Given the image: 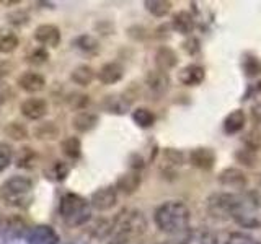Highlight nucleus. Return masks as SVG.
Returning a JSON list of instances; mask_svg holds the SVG:
<instances>
[{
  "mask_svg": "<svg viewBox=\"0 0 261 244\" xmlns=\"http://www.w3.org/2000/svg\"><path fill=\"white\" fill-rule=\"evenodd\" d=\"M217 181L224 189H232L237 192H243V189L248 184L247 174H245L240 168H235V166L225 168L220 171L217 176Z\"/></svg>",
  "mask_w": 261,
  "mask_h": 244,
  "instance_id": "12",
  "label": "nucleus"
},
{
  "mask_svg": "<svg viewBox=\"0 0 261 244\" xmlns=\"http://www.w3.org/2000/svg\"><path fill=\"white\" fill-rule=\"evenodd\" d=\"M145 86L153 98H163L170 89V77L167 72L159 69L149 70L145 75Z\"/></svg>",
  "mask_w": 261,
  "mask_h": 244,
  "instance_id": "13",
  "label": "nucleus"
},
{
  "mask_svg": "<svg viewBox=\"0 0 261 244\" xmlns=\"http://www.w3.org/2000/svg\"><path fill=\"white\" fill-rule=\"evenodd\" d=\"M153 222L159 231L165 234H185L191 223L190 207L181 200H167L155 208Z\"/></svg>",
  "mask_w": 261,
  "mask_h": 244,
  "instance_id": "1",
  "label": "nucleus"
},
{
  "mask_svg": "<svg viewBox=\"0 0 261 244\" xmlns=\"http://www.w3.org/2000/svg\"><path fill=\"white\" fill-rule=\"evenodd\" d=\"M65 103L67 106L75 112H80V111H85L87 106L90 103V96L85 95V93H80V92H70L65 98Z\"/></svg>",
  "mask_w": 261,
  "mask_h": 244,
  "instance_id": "40",
  "label": "nucleus"
},
{
  "mask_svg": "<svg viewBox=\"0 0 261 244\" xmlns=\"http://www.w3.org/2000/svg\"><path fill=\"white\" fill-rule=\"evenodd\" d=\"M30 230L31 228H28L23 218L8 217L0 223V239L4 242H18V241L27 242Z\"/></svg>",
  "mask_w": 261,
  "mask_h": 244,
  "instance_id": "7",
  "label": "nucleus"
},
{
  "mask_svg": "<svg viewBox=\"0 0 261 244\" xmlns=\"http://www.w3.org/2000/svg\"><path fill=\"white\" fill-rule=\"evenodd\" d=\"M38 158H39V155L35 148H33V146L23 145L16 150L15 157H13V163H15L16 168L30 171L38 165Z\"/></svg>",
  "mask_w": 261,
  "mask_h": 244,
  "instance_id": "21",
  "label": "nucleus"
},
{
  "mask_svg": "<svg viewBox=\"0 0 261 244\" xmlns=\"http://www.w3.org/2000/svg\"><path fill=\"white\" fill-rule=\"evenodd\" d=\"M20 47V36L10 26H0V55H10Z\"/></svg>",
  "mask_w": 261,
  "mask_h": 244,
  "instance_id": "25",
  "label": "nucleus"
},
{
  "mask_svg": "<svg viewBox=\"0 0 261 244\" xmlns=\"http://www.w3.org/2000/svg\"><path fill=\"white\" fill-rule=\"evenodd\" d=\"M13 157L15 153L12 150V146L7 142H0V174L10 168V165L13 163Z\"/></svg>",
  "mask_w": 261,
  "mask_h": 244,
  "instance_id": "41",
  "label": "nucleus"
},
{
  "mask_svg": "<svg viewBox=\"0 0 261 244\" xmlns=\"http://www.w3.org/2000/svg\"><path fill=\"white\" fill-rule=\"evenodd\" d=\"M141 181H142V179H141V174H139V171L130 169V171H127V173H124V174H121L116 179V184H114V187H116L118 192L124 194V195H130V194H134L139 189Z\"/></svg>",
  "mask_w": 261,
  "mask_h": 244,
  "instance_id": "26",
  "label": "nucleus"
},
{
  "mask_svg": "<svg viewBox=\"0 0 261 244\" xmlns=\"http://www.w3.org/2000/svg\"><path fill=\"white\" fill-rule=\"evenodd\" d=\"M162 161H163V171L175 173L179 166H183L185 155H183V151H179L176 148H163Z\"/></svg>",
  "mask_w": 261,
  "mask_h": 244,
  "instance_id": "34",
  "label": "nucleus"
},
{
  "mask_svg": "<svg viewBox=\"0 0 261 244\" xmlns=\"http://www.w3.org/2000/svg\"><path fill=\"white\" fill-rule=\"evenodd\" d=\"M7 100H8V95H7L5 92H2V89H0V111L4 109V106H5Z\"/></svg>",
  "mask_w": 261,
  "mask_h": 244,
  "instance_id": "47",
  "label": "nucleus"
},
{
  "mask_svg": "<svg viewBox=\"0 0 261 244\" xmlns=\"http://www.w3.org/2000/svg\"><path fill=\"white\" fill-rule=\"evenodd\" d=\"M245 124H247V114L243 109H233L225 116L224 119V132L227 135H235L243 130Z\"/></svg>",
  "mask_w": 261,
  "mask_h": 244,
  "instance_id": "28",
  "label": "nucleus"
},
{
  "mask_svg": "<svg viewBox=\"0 0 261 244\" xmlns=\"http://www.w3.org/2000/svg\"><path fill=\"white\" fill-rule=\"evenodd\" d=\"M51 54H49V49L43 47V46H36L28 51V54H24V62L31 67H41V65H44Z\"/></svg>",
  "mask_w": 261,
  "mask_h": 244,
  "instance_id": "38",
  "label": "nucleus"
},
{
  "mask_svg": "<svg viewBox=\"0 0 261 244\" xmlns=\"http://www.w3.org/2000/svg\"><path fill=\"white\" fill-rule=\"evenodd\" d=\"M153 59H155V65H157V69L162 70V72H168L171 69H175L178 65V62H179L178 54L168 46H160L157 51H155Z\"/></svg>",
  "mask_w": 261,
  "mask_h": 244,
  "instance_id": "24",
  "label": "nucleus"
},
{
  "mask_svg": "<svg viewBox=\"0 0 261 244\" xmlns=\"http://www.w3.org/2000/svg\"><path fill=\"white\" fill-rule=\"evenodd\" d=\"M171 28H173L176 33L183 36H190L191 33L194 31V16L186 12V10H179V12H175L173 16H171Z\"/></svg>",
  "mask_w": 261,
  "mask_h": 244,
  "instance_id": "27",
  "label": "nucleus"
},
{
  "mask_svg": "<svg viewBox=\"0 0 261 244\" xmlns=\"http://www.w3.org/2000/svg\"><path fill=\"white\" fill-rule=\"evenodd\" d=\"M15 85L18 86V89H21L23 93H27L30 96H36L46 88L47 81L41 72L28 69L18 73V77L15 78Z\"/></svg>",
  "mask_w": 261,
  "mask_h": 244,
  "instance_id": "9",
  "label": "nucleus"
},
{
  "mask_svg": "<svg viewBox=\"0 0 261 244\" xmlns=\"http://www.w3.org/2000/svg\"><path fill=\"white\" fill-rule=\"evenodd\" d=\"M96 78L101 85H116L124 78V67L119 62H106L98 69Z\"/></svg>",
  "mask_w": 261,
  "mask_h": 244,
  "instance_id": "18",
  "label": "nucleus"
},
{
  "mask_svg": "<svg viewBox=\"0 0 261 244\" xmlns=\"http://www.w3.org/2000/svg\"><path fill=\"white\" fill-rule=\"evenodd\" d=\"M61 151L67 160L77 161L82 158V140L77 135L65 137L64 140H61Z\"/></svg>",
  "mask_w": 261,
  "mask_h": 244,
  "instance_id": "32",
  "label": "nucleus"
},
{
  "mask_svg": "<svg viewBox=\"0 0 261 244\" xmlns=\"http://www.w3.org/2000/svg\"><path fill=\"white\" fill-rule=\"evenodd\" d=\"M178 244H219L217 234L206 226L190 228L185 234H181V239Z\"/></svg>",
  "mask_w": 261,
  "mask_h": 244,
  "instance_id": "15",
  "label": "nucleus"
},
{
  "mask_svg": "<svg viewBox=\"0 0 261 244\" xmlns=\"http://www.w3.org/2000/svg\"><path fill=\"white\" fill-rule=\"evenodd\" d=\"M90 236L96 241H105L114 234V218H96L90 226Z\"/></svg>",
  "mask_w": 261,
  "mask_h": 244,
  "instance_id": "30",
  "label": "nucleus"
},
{
  "mask_svg": "<svg viewBox=\"0 0 261 244\" xmlns=\"http://www.w3.org/2000/svg\"><path fill=\"white\" fill-rule=\"evenodd\" d=\"M188 160H190V163L194 168H198L201 171H211L216 166L217 157L216 151L209 148V146H198V148H193L190 151Z\"/></svg>",
  "mask_w": 261,
  "mask_h": 244,
  "instance_id": "16",
  "label": "nucleus"
},
{
  "mask_svg": "<svg viewBox=\"0 0 261 244\" xmlns=\"http://www.w3.org/2000/svg\"><path fill=\"white\" fill-rule=\"evenodd\" d=\"M232 220L239 226L250 230L261 226V199L256 192H239Z\"/></svg>",
  "mask_w": 261,
  "mask_h": 244,
  "instance_id": "5",
  "label": "nucleus"
},
{
  "mask_svg": "<svg viewBox=\"0 0 261 244\" xmlns=\"http://www.w3.org/2000/svg\"><path fill=\"white\" fill-rule=\"evenodd\" d=\"M176 78L179 83L185 86H198L202 83L204 78H206V69L199 64L185 65L183 69H179Z\"/></svg>",
  "mask_w": 261,
  "mask_h": 244,
  "instance_id": "19",
  "label": "nucleus"
},
{
  "mask_svg": "<svg viewBox=\"0 0 261 244\" xmlns=\"http://www.w3.org/2000/svg\"><path fill=\"white\" fill-rule=\"evenodd\" d=\"M70 46L75 49L77 52L84 54V55H96L100 52V41H98L93 35H88V33L75 36L72 39Z\"/></svg>",
  "mask_w": 261,
  "mask_h": 244,
  "instance_id": "20",
  "label": "nucleus"
},
{
  "mask_svg": "<svg viewBox=\"0 0 261 244\" xmlns=\"http://www.w3.org/2000/svg\"><path fill=\"white\" fill-rule=\"evenodd\" d=\"M183 49L190 55H194V54H198L201 51V44H199V41L196 38H188L183 43Z\"/></svg>",
  "mask_w": 261,
  "mask_h": 244,
  "instance_id": "43",
  "label": "nucleus"
},
{
  "mask_svg": "<svg viewBox=\"0 0 261 244\" xmlns=\"http://www.w3.org/2000/svg\"><path fill=\"white\" fill-rule=\"evenodd\" d=\"M130 117H133L134 124L141 129H150L155 124V120H157V116L153 114V111H150L149 108H144V106L136 108L133 114H130Z\"/></svg>",
  "mask_w": 261,
  "mask_h": 244,
  "instance_id": "35",
  "label": "nucleus"
},
{
  "mask_svg": "<svg viewBox=\"0 0 261 244\" xmlns=\"http://www.w3.org/2000/svg\"><path fill=\"white\" fill-rule=\"evenodd\" d=\"M70 174V166L69 163H65L62 160H56L49 168L44 169V176L46 179L53 182H64L65 179Z\"/></svg>",
  "mask_w": 261,
  "mask_h": 244,
  "instance_id": "33",
  "label": "nucleus"
},
{
  "mask_svg": "<svg viewBox=\"0 0 261 244\" xmlns=\"http://www.w3.org/2000/svg\"><path fill=\"white\" fill-rule=\"evenodd\" d=\"M33 39L36 41L38 46H43L46 49H57L61 46L62 33L57 24L43 23V24H38L35 31H33Z\"/></svg>",
  "mask_w": 261,
  "mask_h": 244,
  "instance_id": "10",
  "label": "nucleus"
},
{
  "mask_svg": "<svg viewBox=\"0 0 261 244\" xmlns=\"http://www.w3.org/2000/svg\"><path fill=\"white\" fill-rule=\"evenodd\" d=\"M149 230V223L142 210L139 208H122L114 217V234L124 238L130 242L142 238Z\"/></svg>",
  "mask_w": 261,
  "mask_h": 244,
  "instance_id": "4",
  "label": "nucleus"
},
{
  "mask_svg": "<svg viewBox=\"0 0 261 244\" xmlns=\"http://www.w3.org/2000/svg\"><path fill=\"white\" fill-rule=\"evenodd\" d=\"M4 135L13 142H24L30 137V129L21 120H10L4 127Z\"/></svg>",
  "mask_w": 261,
  "mask_h": 244,
  "instance_id": "31",
  "label": "nucleus"
},
{
  "mask_svg": "<svg viewBox=\"0 0 261 244\" xmlns=\"http://www.w3.org/2000/svg\"><path fill=\"white\" fill-rule=\"evenodd\" d=\"M130 104H133V100L127 98L126 95H110L103 98L101 108L111 114H126L130 108Z\"/></svg>",
  "mask_w": 261,
  "mask_h": 244,
  "instance_id": "22",
  "label": "nucleus"
},
{
  "mask_svg": "<svg viewBox=\"0 0 261 244\" xmlns=\"http://www.w3.org/2000/svg\"><path fill=\"white\" fill-rule=\"evenodd\" d=\"M31 134L39 142H53L59 137L61 129L54 120H41L31 129Z\"/></svg>",
  "mask_w": 261,
  "mask_h": 244,
  "instance_id": "23",
  "label": "nucleus"
},
{
  "mask_svg": "<svg viewBox=\"0 0 261 244\" xmlns=\"http://www.w3.org/2000/svg\"><path fill=\"white\" fill-rule=\"evenodd\" d=\"M59 215L70 228H80L92 222L93 207L88 199L75 192H65L59 200Z\"/></svg>",
  "mask_w": 261,
  "mask_h": 244,
  "instance_id": "3",
  "label": "nucleus"
},
{
  "mask_svg": "<svg viewBox=\"0 0 261 244\" xmlns=\"http://www.w3.org/2000/svg\"><path fill=\"white\" fill-rule=\"evenodd\" d=\"M144 7L152 16H155V18H165L171 12L173 4L168 2V0H145Z\"/></svg>",
  "mask_w": 261,
  "mask_h": 244,
  "instance_id": "37",
  "label": "nucleus"
},
{
  "mask_svg": "<svg viewBox=\"0 0 261 244\" xmlns=\"http://www.w3.org/2000/svg\"><path fill=\"white\" fill-rule=\"evenodd\" d=\"M108 244H133V242L124 238H119V236H113L111 241H108Z\"/></svg>",
  "mask_w": 261,
  "mask_h": 244,
  "instance_id": "46",
  "label": "nucleus"
},
{
  "mask_svg": "<svg viewBox=\"0 0 261 244\" xmlns=\"http://www.w3.org/2000/svg\"><path fill=\"white\" fill-rule=\"evenodd\" d=\"M225 244H261V242L255 238V236H251L248 233L233 231V233L228 234Z\"/></svg>",
  "mask_w": 261,
  "mask_h": 244,
  "instance_id": "42",
  "label": "nucleus"
},
{
  "mask_svg": "<svg viewBox=\"0 0 261 244\" xmlns=\"http://www.w3.org/2000/svg\"><path fill=\"white\" fill-rule=\"evenodd\" d=\"M237 197H239L237 192H214L212 195H209L206 202L209 217L219 220V222L232 220Z\"/></svg>",
  "mask_w": 261,
  "mask_h": 244,
  "instance_id": "6",
  "label": "nucleus"
},
{
  "mask_svg": "<svg viewBox=\"0 0 261 244\" xmlns=\"http://www.w3.org/2000/svg\"><path fill=\"white\" fill-rule=\"evenodd\" d=\"M12 72H13V64L8 59L0 57V81H2L4 78H7Z\"/></svg>",
  "mask_w": 261,
  "mask_h": 244,
  "instance_id": "44",
  "label": "nucleus"
},
{
  "mask_svg": "<svg viewBox=\"0 0 261 244\" xmlns=\"http://www.w3.org/2000/svg\"><path fill=\"white\" fill-rule=\"evenodd\" d=\"M0 202L12 210H28L35 202V184L24 174L8 176L0 184Z\"/></svg>",
  "mask_w": 261,
  "mask_h": 244,
  "instance_id": "2",
  "label": "nucleus"
},
{
  "mask_svg": "<svg viewBox=\"0 0 261 244\" xmlns=\"http://www.w3.org/2000/svg\"><path fill=\"white\" fill-rule=\"evenodd\" d=\"M96 78V72L93 67H90L87 64H80L77 67H73L70 72V81L73 85L87 88L93 83V80Z\"/></svg>",
  "mask_w": 261,
  "mask_h": 244,
  "instance_id": "29",
  "label": "nucleus"
},
{
  "mask_svg": "<svg viewBox=\"0 0 261 244\" xmlns=\"http://www.w3.org/2000/svg\"><path fill=\"white\" fill-rule=\"evenodd\" d=\"M4 5H8V7H15V5H20L21 2H18V0H15V2H2Z\"/></svg>",
  "mask_w": 261,
  "mask_h": 244,
  "instance_id": "49",
  "label": "nucleus"
},
{
  "mask_svg": "<svg viewBox=\"0 0 261 244\" xmlns=\"http://www.w3.org/2000/svg\"><path fill=\"white\" fill-rule=\"evenodd\" d=\"M36 5L44 7V8H47V10H54L56 8V4H51V2H36Z\"/></svg>",
  "mask_w": 261,
  "mask_h": 244,
  "instance_id": "48",
  "label": "nucleus"
},
{
  "mask_svg": "<svg viewBox=\"0 0 261 244\" xmlns=\"http://www.w3.org/2000/svg\"><path fill=\"white\" fill-rule=\"evenodd\" d=\"M18 111H20L23 119H27L30 122H41V120H44V117L47 116L49 104L44 98L28 96V98H24V100L20 101Z\"/></svg>",
  "mask_w": 261,
  "mask_h": 244,
  "instance_id": "8",
  "label": "nucleus"
},
{
  "mask_svg": "<svg viewBox=\"0 0 261 244\" xmlns=\"http://www.w3.org/2000/svg\"><path fill=\"white\" fill-rule=\"evenodd\" d=\"M250 92H251V96L255 98V100L261 104V80L256 81V83L250 88Z\"/></svg>",
  "mask_w": 261,
  "mask_h": 244,
  "instance_id": "45",
  "label": "nucleus"
},
{
  "mask_svg": "<svg viewBox=\"0 0 261 244\" xmlns=\"http://www.w3.org/2000/svg\"><path fill=\"white\" fill-rule=\"evenodd\" d=\"M5 20L7 23L10 24V28H24L28 26L31 23V16L27 10H23V8H16V10H12L5 15Z\"/></svg>",
  "mask_w": 261,
  "mask_h": 244,
  "instance_id": "39",
  "label": "nucleus"
},
{
  "mask_svg": "<svg viewBox=\"0 0 261 244\" xmlns=\"http://www.w3.org/2000/svg\"><path fill=\"white\" fill-rule=\"evenodd\" d=\"M90 203L96 211H110L118 203V191L114 186H101L90 195Z\"/></svg>",
  "mask_w": 261,
  "mask_h": 244,
  "instance_id": "11",
  "label": "nucleus"
},
{
  "mask_svg": "<svg viewBox=\"0 0 261 244\" xmlns=\"http://www.w3.org/2000/svg\"><path fill=\"white\" fill-rule=\"evenodd\" d=\"M27 244H61V236L56 231L54 226L47 223H39L30 230Z\"/></svg>",
  "mask_w": 261,
  "mask_h": 244,
  "instance_id": "14",
  "label": "nucleus"
},
{
  "mask_svg": "<svg viewBox=\"0 0 261 244\" xmlns=\"http://www.w3.org/2000/svg\"><path fill=\"white\" fill-rule=\"evenodd\" d=\"M242 70L248 78H256L261 75V59L255 54H243L242 57Z\"/></svg>",
  "mask_w": 261,
  "mask_h": 244,
  "instance_id": "36",
  "label": "nucleus"
},
{
  "mask_svg": "<svg viewBox=\"0 0 261 244\" xmlns=\"http://www.w3.org/2000/svg\"><path fill=\"white\" fill-rule=\"evenodd\" d=\"M70 124H72V129L75 130V132L88 134V132H92V130H95L98 127V124H100V116L93 111L85 109V111H80V112L73 114Z\"/></svg>",
  "mask_w": 261,
  "mask_h": 244,
  "instance_id": "17",
  "label": "nucleus"
}]
</instances>
